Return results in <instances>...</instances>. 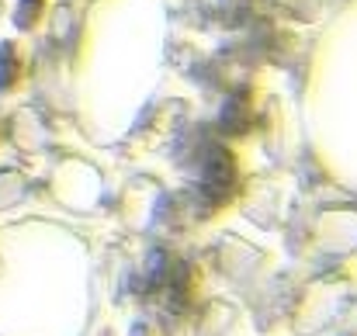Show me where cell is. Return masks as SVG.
<instances>
[{
  "instance_id": "cell-1",
  "label": "cell",
  "mask_w": 357,
  "mask_h": 336,
  "mask_svg": "<svg viewBox=\"0 0 357 336\" xmlns=\"http://www.w3.org/2000/svg\"><path fill=\"white\" fill-rule=\"evenodd\" d=\"M10 80H14V49L3 45V52H0V87H10Z\"/></svg>"
},
{
  "instance_id": "cell-2",
  "label": "cell",
  "mask_w": 357,
  "mask_h": 336,
  "mask_svg": "<svg viewBox=\"0 0 357 336\" xmlns=\"http://www.w3.org/2000/svg\"><path fill=\"white\" fill-rule=\"evenodd\" d=\"M38 14V0H21V10H17V24H28L31 17Z\"/></svg>"
}]
</instances>
